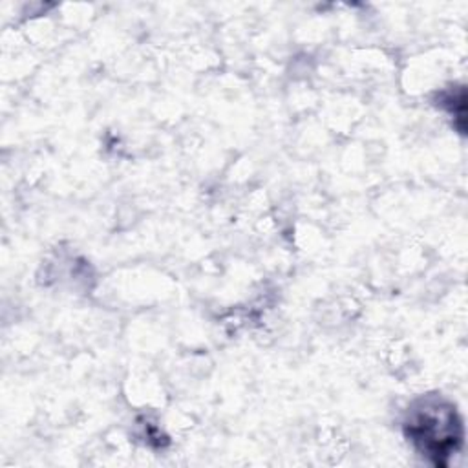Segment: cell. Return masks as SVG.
<instances>
[{
    "mask_svg": "<svg viewBox=\"0 0 468 468\" xmlns=\"http://www.w3.org/2000/svg\"><path fill=\"white\" fill-rule=\"evenodd\" d=\"M404 433L413 448L435 466H446L463 446V420L455 406L441 397H424L411 406Z\"/></svg>",
    "mask_w": 468,
    "mask_h": 468,
    "instance_id": "6da1fadb",
    "label": "cell"
},
{
    "mask_svg": "<svg viewBox=\"0 0 468 468\" xmlns=\"http://www.w3.org/2000/svg\"><path fill=\"white\" fill-rule=\"evenodd\" d=\"M442 106L457 119L455 126L461 133H464V124H466V91L464 88H453V91L446 93L442 99Z\"/></svg>",
    "mask_w": 468,
    "mask_h": 468,
    "instance_id": "7a4b0ae2",
    "label": "cell"
}]
</instances>
